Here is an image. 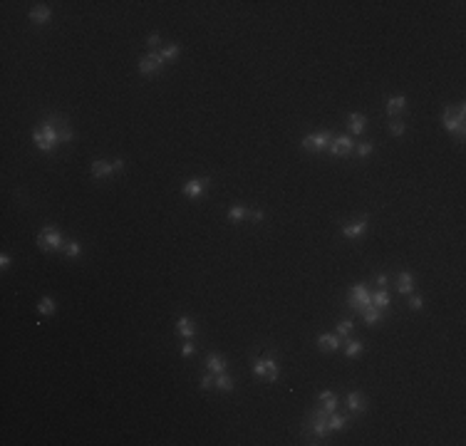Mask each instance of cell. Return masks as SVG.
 I'll list each match as a JSON object with an SVG mask.
<instances>
[{
	"instance_id": "1",
	"label": "cell",
	"mask_w": 466,
	"mask_h": 446,
	"mask_svg": "<svg viewBox=\"0 0 466 446\" xmlns=\"http://www.w3.org/2000/svg\"><path fill=\"white\" fill-rule=\"evenodd\" d=\"M33 141H35V146H38L40 152H52V149L60 144V134H57V129H55L52 124L45 122L40 129L33 131Z\"/></svg>"
},
{
	"instance_id": "2",
	"label": "cell",
	"mask_w": 466,
	"mask_h": 446,
	"mask_svg": "<svg viewBox=\"0 0 466 446\" xmlns=\"http://www.w3.org/2000/svg\"><path fill=\"white\" fill-rule=\"evenodd\" d=\"M253 374L258 379H263V382H278L280 369H278L275 357H258V360H253Z\"/></svg>"
},
{
	"instance_id": "3",
	"label": "cell",
	"mask_w": 466,
	"mask_h": 446,
	"mask_svg": "<svg viewBox=\"0 0 466 446\" xmlns=\"http://www.w3.org/2000/svg\"><path fill=\"white\" fill-rule=\"evenodd\" d=\"M464 117H466L464 104H459L456 109L446 107V109H444V117H441V124H444V129L451 131V134H456V131L464 134Z\"/></svg>"
},
{
	"instance_id": "4",
	"label": "cell",
	"mask_w": 466,
	"mask_h": 446,
	"mask_svg": "<svg viewBox=\"0 0 466 446\" xmlns=\"http://www.w3.org/2000/svg\"><path fill=\"white\" fill-rule=\"evenodd\" d=\"M38 245L43 250H60V248H65V241H62V233L55 226H45L38 233Z\"/></svg>"
},
{
	"instance_id": "5",
	"label": "cell",
	"mask_w": 466,
	"mask_h": 446,
	"mask_svg": "<svg viewBox=\"0 0 466 446\" xmlns=\"http://www.w3.org/2000/svg\"><path fill=\"white\" fill-rule=\"evenodd\" d=\"M370 305H372V292H370L362 283H357L352 290H350V308L362 313V310L370 308Z\"/></svg>"
},
{
	"instance_id": "6",
	"label": "cell",
	"mask_w": 466,
	"mask_h": 446,
	"mask_svg": "<svg viewBox=\"0 0 466 446\" xmlns=\"http://www.w3.org/2000/svg\"><path fill=\"white\" fill-rule=\"evenodd\" d=\"M164 65H167V62H164V57L159 55V50H151L149 55H144V57L139 60V72H141V75H157V72H162Z\"/></svg>"
},
{
	"instance_id": "7",
	"label": "cell",
	"mask_w": 466,
	"mask_h": 446,
	"mask_svg": "<svg viewBox=\"0 0 466 446\" xmlns=\"http://www.w3.org/2000/svg\"><path fill=\"white\" fill-rule=\"evenodd\" d=\"M330 131H318V134H307L302 139V149L305 152H325L330 146Z\"/></svg>"
},
{
	"instance_id": "8",
	"label": "cell",
	"mask_w": 466,
	"mask_h": 446,
	"mask_svg": "<svg viewBox=\"0 0 466 446\" xmlns=\"http://www.w3.org/2000/svg\"><path fill=\"white\" fill-rule=\"evenodd\" d=\"M310 424H313V436L320 441V439H325L328 436V411L325 409H318V411H313V416H310Z\"/></svg>"
},
{
	"instance_id": "9",
	"label": "cell",
	"mask_w": 466,
	"mask_h": 446,
	"mask_svg": "<svg viewBox=\"0 0 466 446\" xmlns=\"http://www.w3.org/2000/svg\"><path fill=\"white\" fill-rule=\"evenodd\" d=\"M352 146H355L352 136L342 134V136H333V139H330V146H328V152H330L333 157H347V154L352 152Z\"/></svg>"
},
{
	"instance_id": "10",
	"label": "cell",
	"mask_w": 466,
	"mask_h": 446,
	"mask_svg": "<svg viewBox=\"0 0 466 446\" xmlns=\"http://www.w3.org/2000/svg\"><path fill=\"white\" fill-rule=\"evenodd\" d=\"M211 184V179H189L184 186H181V191H184V196L186 199H201V194L206 191V186Z\"/></svg>"
},
{
	"instance_id": "11",
	"label": "cell",
	"mask_w": 466,
	"mask_h": 446,
	"mask_svg": "<svg viewBox=\"0 0 466 446\" xmlns=\"http://www.w3.org/2000/svg\"><path fill=\"white\" fill-rule=\"evenodd\" d=\"M367 231V216H362V218H357V221H350V223H345L342 226V236L347 238V241H355V238H360L362 233Z\"/></svg>"
},
{
	"instance_id": "12",
	"label": "cell",
	"mask_w": 466,
	"mask_h": 446,
	"mask_svg": "<svg viewBox=\"0 0 466 446\" xmlns=\"http://www.w3.org/2000/svg\"><path fill=\"white\" fill-rule=\"evenodd\" d=\"M176 330H179V335H181L184 340H194V337H196V325H194V320H191L189 315H181V318L176 320Z\"/></svg>"
},
{
	"instance_id": "13",
	"label": "cell",
	"mask_w": 466,
	"mask_h": 446,
	"mask_svg": "<svg viewBox=\"0 0 466 446\" xmlns=\"http://www.w3.org/2000/svg\"><path fill=\"white\" fill-rule=\"evenodd\" d=\"M397 292H402V295H412L414 292V275L409 270L397 275Z\"/></svg>"
},
{
	"instance_id": "14",
	"label": "cell",
	"mask_w": 466,
	"mask_h": 446,
	"mask_svg": "<svg viewBox=\"0 0 466 446\" xmlns=\"http://www.w3.org/2000/svg\"><path fill=\"white\" fill-rule=\"evenodd\" d=\"M89 171H92V176H94V179H104V176L114 174V166H112V162L97 159V162H92V166H89Z\"/></svg>"
},
{
	"instance_id": "15",
	"label": "cell",
	"mask_w": 466,
	"mask_h": 446,
	"mask_svg": "<svg viewBox=\"0 0 466 446\" xmlns=\"http://www.w3.org/2000/svg\"><path fill=\"white\" fill-rule=\"evenodd\" d=\"M318 345H320V350H325V352H335L340 347V337L333 335V332H323V335L318 337Z\"/></svg>"
},
{
	"instance_id": "16",
	"label": "cell",
	"mask_w": 466,
	"mask_h": 446,
	"mask_svg": "<svg viewBox=\"0 0 466 446\" xmlns=\"http://www.w3.org/2000/svg\"><path fill=\"white\" fill-rule=\"evenodd\" d=\"M213 387L221 389V392H233V389H236V382H233L231 374L221 372V374H213Z\"/></svg>"
},
{
	"instance_id": "17",
	"label": "cell",
	"mask_w": 466,
	"mask_h": 446,
	"mask_svg": "<svg viewBox=\"0 0 466 446\" xmlns=\"http://www.w3.org/2000/svg\"><path fill=\"white\" fill-rule=\"evenodd\" d=\"M206 369H209L211 374H221V372L228 369V362H226L221 355H209V357H206Z\"/></svg>"
},
{
	"instance_id": "18",
	"label": "cell",
	"mask_w": 466,
	"mask_h": 446,
	"mask_svg": "<svg viewBox=\"0 0 466 446\" xmlns=\"http://www.w3.org/2000/svg\"><path fill=\"white\" fill-rule=\"evenodd\" d=\"M50 18H52V13H50L47 5H35V8L30 10V20H33L35 25H45Z\"/></svg>"
},
{
	"instance_id": "19",
	"label": "cell",
	"mask_w": 466,
	"mask_h": 446,
	"mask_svg": "<svg viewBox=\"0 0 466 446\" xmlns=\"http://www.w3.org/2000/svg\"><path fill=\"white\" fill-rule=\"evenodd\" d=\"M347 406H350V411H352V414H360V411H365V409H367V404H365V397H362L360 392H350V394H347Z\"/></svg>"
},
{
	"instance_id": "20",
	"label": "cell",
	"mask_w": 466,
	"mask_h": 446,
	"mask_svg": "<svg viewBox=\"0 0 466 446\" xmlns=\"http://www.w3.org/2000/svg\"><path fill=\"white\" fill-rule=\"evenodd\" d=\"M365 124H367V119H365L362 114H357V112L347 114V126H350L352 134H362V131H365Z\"/></svg>"
},
{
	"instance_id": "21",
	"label": "cell",
	"mask_w": 466,
	"mask_h": 446,
	"mask_svg": "<svg viewBox=\"0 0 466 446\" xmlns=\"http://www.w3.org/2000/svg\"><path fill=\"white\" fill-rule=\"evenodd\" d=\"M362 318H365V323L370 325V327H372V325H380L382 323V310L375 308V305H370V308L362 310Z\"/></svg>"
},
{
	"instance_id": "22",
	"label": "cell",
	"mask_w": 466,
	"mask_h": 446,
	"mask_svg": "<svg viewBox=\"0 0 466 446\" xmlns=\"http://www.w3.org/2000/svg\"><path fill=\"white\" fill-rule=\"evenodd\" d=\"M320 402H323V409L328 414H333L338 409V394L335 392H320Z\"/></svg>"
},
{
	"instance_id": "23",
	"label": "cell",
	"mask_w": 466,
	"mask_h": 446,
	"mask_svg": "<svg viewBox=\"0 0 466 446\" xmlns=\"http://www.w3.org/2000/svg\"><path fill=\"white\" fill-rule=\"evenodd\" d=\"M248 216H251V211L243 208V206H233V208H228V221H231V223H241V221H246Z\"/></svg>"
},
{
	"instance_id": "24",
	"label": "cell",
	"mask_w": 466,
	"mask_h": 446,
	"mask_svg": "<svg viewBox=\"0 0 466 446\" xmlns=\"http://www.w3.org/2000/svg\"><path fill=\"white\" fill-rule=\"evenodd\" d=\"M404 104H407V99L399 94V97H389L387 99V114L392 117V114H397V112H402L404 109Z\"/></svg>"
},
{
	"instance_id": "25",
	"label": "cell",
	"mask_w": 466,
	"mask_h": 446,
	"mask_svg": "<svg viewBox=\"0 0 466 446\" xmlns=\"http://www.w3.org/2000/svg\"><path fill=\"white\" fill-rule=\"evenodd\" d=\"M345 355H347L350 360L360 357V355H362V342H360V340H352V337H347V345H345Z\"/></svg>"
},
{
	"instance_id": "26",
	"label": "cell",
	"mask_w": 466,
	"mask_h": 446,
	"mask_svg": "<svg viewBox=\"0 0 466 446\" xmlns=\"http://www.w3.org/2000/svg\"><path fill=\"white\" fill-rule=\"evenodd\" d=\"M345 424H347V419L342 416V414H328V429L330 431H340V429H345Z\"/></svg>"
},
{
	"instance_id": "27",
	"label": "cell",
	"mask_w": 466,
	"mask_h": 446,
	"mask_svg": "<svg viewBox=\"0 0 466 446\" xmlns=\"http://www.w3.org/2000/svg\"><path fill=\"white\" fill-rule=\"evenodd\" d=\"M389 303H392V300H389V295L384 292V287H380L377 292H372V305H375V308L384 310V308H389Z\"/></svg>"
},
{
	"instance_id": "28",
	"label": "cell",
	"mask_w": 466,
	"mask_h": 446,
	"mask_svg": "<svg viewBox=\"0 0 466 446\" xmlns=\"http://www.w3.org/2000/svg\"><path fill=\"white\" fill-rule=\"evenodd\" d=\"M55 310H57V303H55L52 298H47V295L38 303V313H40V315H52Z\"/></svg>"
},
{
	"instance_id": "29",
	"label": "cell",
	"mask_w": 466,
	"mask_h": 446,
	"mask_svg": "<svg viewBox=\"0 0 466 446\" xmlns=\"http://www.w3.org/2000/svg\"><path fill=\"white\" fill-rule=\"evenodd\" d=\"M159 55L164 57V62L176 60V57H179V45H176V42H171V45H167V47H162V50H159Z\"/></svg>"
},
{
	"instance_id": "30",
	"label": "cell",
	"mask_w": 466,
	"mask_h": 446,
	"mask_svg": "<svg viewBox=\"0 0 466 446\" xmlns=\"http://www.w3.org/2000/svg\"><path fill=\"white\" fill-rule=\"evenodd\" d=\"M62 253H65L67 258H80L82 248H80V243H77V241H70V243H65V248H62Z\"/></svg>"
},
{
	"instance_id": "31",
	"label": "cell",
	"mask_w": 466,
	"mask_h": 446,
	"mask_svg": "<svg viewBox=\"0 0 466 446\" xmlns=\"http://www.w3.org/2000/svg\"><path fill=\"white\" fill-rule=\"evenodd\" d=\"M352 330H355V323L352 320H340V325H338V337H350L352 335Z\"/></svg>"
},
{
	"instance_id": "32",
	"label": "cell",
	"mask_w": 466,
	"mask_h": 446,
	"mask_svg": "<svg viewBox=\"0 0 466 446\" xmlns=\"http://www.w3.org/2000/svg\"><path fill=\"white\" fill-rule=\"evenodd\" d=\"M57 134H60V144H70V141L75 139V131H72L67 124H62V126L57 129Z\"/></svg>"
},
{
	"instance_id": "33",
	"label": "cell",
	"mask_w": 466,
	"mask_h": 446,
	"mask_svg": "<svg viewBox=\"0 0 466 446\" xmlns=\"http://www.w3.org/2000/svg\"><path fill=\"white\" fill-rule=\"evenodd\" d=\"M355 149H357V157H360V159H365V157H370V154L375 152V146H372L370 141H362V144H357Z\"/></svg>"
},
{
	"instance_id": "34",
	"label": "cell",
	"mask_w": 466,
	"mask_h": 446,
	"mask_svg": "<svg viewBox=\"0 0 466 446\" xmlns=\"http://www.w3.org/2000/svg\"><path fill=\"white\" fill-rule=\"evenodd\" d=\"M389 134H394V136H402V134H404V122H399V119L389 122Z\"/></svg>"
},
{
	"instance_id": "35",
	"label": "cell",
	"mask_w": 466,
	"mask_h": 446,
	"mask_svg": "<svg viewBox=\"0 0 466 446\" xmlns=\"http://www.w3.org/2000/svg\"><path fill=\"white\" fill-rule=\"evenodd\" d=\"M159 42H162L159 33H151V35H149V40H146V45H149L151 50H159Z\"/></svg>"
},
{
	"instance_id": "36",
	"label": "cell",
	"mask_w": 466,
	"mask_h": 446,
	"mask_svg": "<svg viewBox=\"0 0 466 446\" xmlns=\"http://www.w3.org/2000/svg\"><path fill=\"white\" fill-rule=\"evenodd\" d=\"M424 300L419 298V295H409V308H414V310H422Z\"/></svg>"
},
{
	"instance_id": "37",
	"label": "cell",
	"mask_w": 466,
	"mask_h": 446,
	"mask_svg": "<svg viewBox=\"0 0 466 446\" xmlns=\"http://www.w3.org/2000/svg\"><path fill=\"white\" fill-rule=\"evenodd\" d=\"M199 387H201V389H211V387H213V374H211V372H209V374H206V377L199 382Z\"/></svg>"
},
{
	"instance_id": "38",
	"label": "cell",
	"mask_w": 466,
	"mask_h": 446,
	"mask_svg": "<svg viewBox=\"0 0 466 446\" xmlns=\"http://www.w3.org/2000/svg\"><path fill=\"white\" fill-rule=\"evenodd\" d=\"M194 352H196V347H194V342H186V345L181 347V355H184V357H191Z\"/></svg>"
},
{
	"instance_id": "39",
	"label": "cell",
	"mask_w": 466,
	"mask_h": 446,
	"mask_svg": "<svg viewBox=\"0 0 466 446\" xmlns=\"http://www.w3.org/2000/svg\"><path fill=\"white\" fill-rule=\"evenodd\" d=\"M0 268H3V270H5V268H10V255H8V253H3V255H0Z\"/></svg>"
},
{
	"instance_id": "40",
	"label": "cell",
	"mask_w": 466,
	"mask_h": 446,
	"mask_svg": "<svg viewBox=\"0 0 466 446\" xmlns=\"http://www.w3.org/2000/svg\"><path fill=\"white\" fill-rule=\"evenodd\" d=\"M387 283H389V278H387L384 273H380V275H377V285H380V287H387Z\"/></svg>"
},
{
	"instance_id": "41",
	"label": "cell",
	"mask_w": 466,
	"mask_h": 446,
	"mask_svg": "<svg viewBox=\"0 0 466 446\" xmlns=\"http://www.w3.org/2000/svg\"><path fill=\"white\" fill-rule=\"evenodd\" d=\"M248 218H253V221H263V211H251Z\"/></svg>"
},
{
	"instance_id": "42",
	"label": "cell",
	"mask_w": 466,
	"mask_h": 446,
	"mask_svg": "<svg viewBox=\"0 0 466 446\" xmlns=\"http://www.w3.org/2000/svg\"><path fill=\"white\" fill-rule=\"evenodd\" d=\"M112 166H114V171H122V169H124V162H122V159H114Z\"/></svg>"
}]
</instances>
